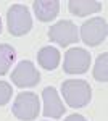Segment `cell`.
Listing matches in <instances>:
<instances>
[{
	"instance_id": "6da1fadb",
	"label": "cell",
	"mask_w": 108,
	"mask_h": 121,
	"mask_svg": "<svg viewBox=\"0 0 108 121\" xmlns=\"http://www.w3.org/2000/svg\"><path fill=\"white\" fill-rule=\"evenodd\" d=\"M61 94L66 103L71 108H82L89 105L92 99V89L87 81L82 79H68L61 84Z\"/></svg>"
},
{
	"instance_id": "7a4b0ae2",
	"label": "cell",
	"mask_w": 108,
	"mask_h": 121,
	"mask_svg": "<svg viewBox=\"0 0 108 121\" xmlns=\"http://www.w3.org/2000/svg\"><path fill=\"white\" fill-rule=\"evenodd\" d=\"M7 21H8V31L11 36H24L32 28V18L31 13L24 5H11V8L7 13Z\"/></svg>"
},
{
	"instance_id": "3957f363",
	"label": "cell",
	"mask_w": 108,
	"mask_h": 121,
	"mask_svg": "<svg viewBox=\"0 0 108 121\" xmlns=\"http://www.w3.org/2000/svg\"><path fill=\"white\" fill-rule=\"evenodd\" d=\"M13 115L21 121H32L37 118V115L40 113V102L39 97L32 92H21L15 99L13 108H11Z\"/></svg>"
},
{
	"instance_id": "277c9868",
	"label": "cell",
	"mask_w": 108,
	"mask_h": 121,
	"mask_svg": "<svg viewBox=\"0 0 108 121\" xmlns=\"http://www.w3.org/2000/svg\"><path fill=\"white\" fill-rule=\"evenodd\" d=\"M90 66V53L86 48L74 47L65 53L63 69L68 74H84Z\"/></svg>"
},
{
	"instance_id": "5b68a950",
	"label": "cell",
	"mask_w": 108,
	"mask_h": 121,
	"mask_svg": "<svg viewBox=\"0 0 108 121\" xmlns=\"http://www.w3.org/2000/svg\"><path fill=\"white\" fill-rule=\"evenodd\" d=\"M108 34V26L105 18H90L81 26V39L90 47L102 44Z\"/></svg>"
},
{
	"instance_id": "8992f818",
	"label": "cell",
	"mask_w": 108,
	"mask_h": 121,
	"mask_svg": "<svg viewBox=\"0 0 108 121\" xmlns=\"http://www.w3.org/2000/svg\"><path fill=\"white\" fill-rule=\"evenodd\" d=\"M48 37L52 42L58 44L61 47H66L69 44H76L79 39V32L78 28L73 21H58L56 24H53L52 28L48 29Z\"/></svg>"
},
{
	"instance_id": "52a82bcc",
	"label": "cell",
	"mask_w": 108,
	"mask_h": 121,
	"mask_svg": "<svg viewBox=\"0 0 108 121\" xmlns=\"http://www.w3.org/2000/svg\"><path fill=\"white\" fill-rule=\"evenodd\" d=\"M40 79V74L36 69V66L29 60L19 61L16 68L11 73V82H15L18 87H34Z\"/></svg>"
},
{
	"instance_id": "ba28073f",
	"label": "cell",
	"mask_w": 108,
	"mask_h": 121,
	"mask_svg": "<svg viewBox=\"0 0 108 121\" xmlns=\"http://www.w3.org/2000/svg\"><path fill=\"white\" fill-rule=\"evenodd\" d=\"M42 97H44V115L47 118H61L65 113V108L61 100H60V95L56 92L55 87H45L44 92H42Z\"/></svg>"
},
{
	"instance_id": "9c48e42d",
	"label": "cell",
	"mask_w": 108,
	"mask_h": 121,
	"mask_svg": "<svg viewBox=\"0 0 108 121\" xmlns=\"http://www.w3.org/2000/svg\"><path fill=\"white\" fill-rule=\"evenodd\" d=\"M34 7V13L40 21H52L58 16L60 11V2L58 0H36L32 3Z\"/></svg>"
},
{
	"instance_id": "30bf717a",
	"label": "cell",
	"mask_w": 108,
	"mask_h": 121,
	"mask_svg": "<svg viewBox=\"0 0 108 121\" xmlns=\"http://www.w3.org/2000/svg\"><path fill=\"white\" fill-rule=\"evenodd\" d=\"M68 10L76 16H87L90 13H97L102 10V3L95 0H69Z\"/></svg>"
},
{
	"instance_id": "8fae6325",
	"label": "cell",
	"mask_w": 108,
	"mask_h": 121,
	"mask_svg": "<svg viewBox=\"0 0 108 121\" xmlns=\"http://www.w3.org/2000/svg\"><path fill=\"white\" fill-rule=\"evenodd\" d=\"M60 52H58V48H55V47H42L40 50H39V53H37V61H39V65L42 66L44 69L47 71H52L55 69L56 66L60 65Z\"/></svg>"
},
{
	"instance_id": "7c38bea8",
	"label": "cell",
	"mask_w": 108,
	"mask_h": 121,
	"mask_svg": "<svg viewBox=\"0 0 108 121\" xmlns=\"http://www.w3.org/2000/svg\"><path fill=\"white\" fill-rule=\"evenodd\" d=\"M16 52L8 44H0V76L7 74L11 68V63L15 61Z\"/></svg>"
},
{
	"instance_id": "4fadbf2b",
	"label": "cell",
	"mask_w": 108,
	"mask_h": 121,
	"mask_svg": "<svg viewBox=\"0 0 108 121\" xmlns=\"http://www.w3.org/2000/svg\"><path fill=\"white\" fill-rule=\"evenodd\" d=\"M94 78L100 82L108 81V53H102L97 58L95 68H94Z\"/></svg>"
},
{
	"instance_id": "5bb4252c",
	"label": "cell",
	"mask_w": 108,
	"mask_h": 121,
	"mask_svg": "<svg viewBox=\"0 0 108 121\" xmlns=\"http://www.w3.org/2000/svg\"><path fill=\"white\" fill-rule=\"evenodd\" d=\"M13 95V89H11V84L5 82V81H0V107L7 105L10 102Z\"/></svg>"
},
{
	"instance_id": "9a60e30c",
	"label": "cell",
	"mask_w": 108,
	"mask_h": 121,
	"mask_svg": "<svg viewBox=\"0 0 108 121\" xmlns=\"http://www.w3.org/2000/svg\"><path fill=\"white\" fill-rule=\"evenodd\" d=\"M65 121H87V120H86L82 115H76V113H74V115H69Z\"/></svg>"
},
{
	"instance_id": "2e32d148",
	"label": "cell",
	"mask_w": 108,
	"mask_h": 121,
	"mask_svg": "<svg viewBox=\"0 0 108 121\" xmlns=\"http://www.w3.org/2000/svg\"><path fill=\"white\" fill-rule=\"evenodd\" d=\"M0 32H2V18H0Z\"/></svg>"
}]
</instances>
